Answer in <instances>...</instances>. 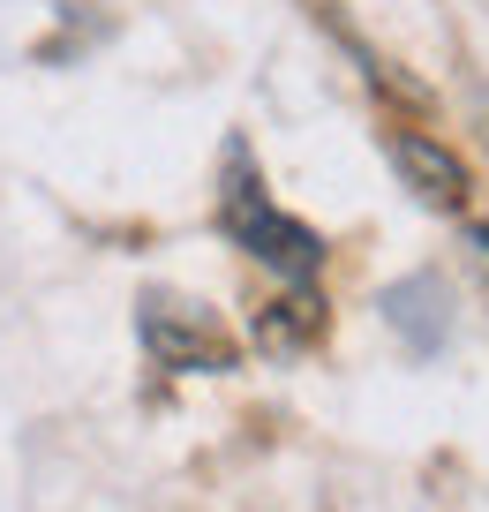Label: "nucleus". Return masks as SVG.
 <instances>
[{"label":"nucleus","instance_id":"f03ea898","mask_svg":"<svg viewBox=\"0 0 489 512\" xmlns=\"http://www.w3.org/2000/svg\"><path fill=\"white\" fill-rule=\"evenodd\" d=\"M143 347L158 369H234V339L219 332V317L174 294H143Z\"/></svg>","mask_w":489,"mask_h":512},{"label":"nucleus","instance_id":"20e7f679","mask_svg":"<svg viewBox=\"0 0 489 512\" xmlns=\"http://www.w3.org/2000/svg\"><path fill=\"white\" fill-rule=\"evenodd\" d=\"M316 332H324V302H316L309 287H294L279 309H264V317H256V347H271V354H294V347H309Z\"/></svg>","mask_w":489,"mask_h":512},{"label":"nucleus","instance_id":"f257e3e1","mask_svg":"<svg viewBox=\"0 0 489 512\" xmlns=\"http://www.w3.org/2000/svg\"><path fill=\"white\" fill-rule=\"evenodd\" d=\"M219 226L234 234V249H249L256 264L271 272V279H286V287H316V272H324V241H316L301 219H286V211L271 204L264 189H256V174H249V151H241V144L226 151Z\"/></svg>","mask_w":489,"mask_h":512},{"label":"nucleus","instance_id":"7ed1b4c3","mask_svg":"<svg viewBox=\"0 0 489 512\" xmlns=\"http://www.w3.org/2000/svg\"><path fill=\"white\" fill-rule=\"evenodd\" d=\"M392 166L407 174V189L422 196V204H437V211H459L467 189H474L467 159H459L452 144H437L429 128H392Z\"/></svg>","mask_w":489,"mask_h":512}]
</instances>
